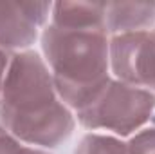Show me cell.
Masks as SVG:
<instances>
[{"label": "cell", "mask_w": 155, "mask_h": 154, "mask_svg": "<svg viewBox=\"0 0 155 154\" xmlns=\"http://www.w3.org/2000/svg\"><path fill=\"white\" fill-rule=\"evenodd\" d=\"M49 9V4H0V42L25 45Z\"/></svg>", "instance_id": "3957f363"}, {"label": "cell", "mask_w": 155, "mask_h": 154, "mask_svg": "<svg viewBox=\"0 0 155 154\" xmlns=\"http://www.w3.org/2000/svg\"><path fill=\"white\" fill-rule=\"evenodd\" d=\"M45 53L56 71L60 89L71 94L74 87L105 85L107 42L99 27L52 26L45 33Z\"/></svg>", "instance_id": "7a4b0ae2"}, {"label": "cell", "mask_w": 155, "mask_h": 154, "mask_svg": "<svg viewBox=\"0 0 155 154\" xmlns=\"http://www.w3.org/2000/svg\"><path fill=\"white\" fill-rule=\"evenodd\" d=\"M79 154H124V149L112 140L90 136L83 142V149Z\"/></svg>", "instance_id": "277c9868"}, {"label": "cell", "mask_w": 155, "mask_h": 154, "mask_svg": "<svg viewBox=\"0 0 155 154\" xmlns=\"http://www.w3.org/2000/svg\"><path fill=\"white\" fill-rule=\"evenodd\" d=\"M49 87V78L36 56H18L5 82L2 102V118L16 134L33 142L52 143L69 132L67 114L51 113L60 105L52 100Z\"/></svg>", "instance_id": "6da1fadb"}, {"label": "cell", "mask_w": 155, "mask_h": 154, "mask_svg": "<svg viewBox=\"0 0 155 154\" xmlns=\"http://www.w3.org/2000/svg\"><path fill=\"white\" fill-rule=\"evenodd\" d=\"M4 65H5V60H4V56L0 54V76H2V71H4Z\"/></svg>", "instance_id": "8992f818"}, {"label": "cell", "mask_w": 155, "mask_h": 154, "mask_svg": "<svg viewBox=\"0 0 155 154\" xmlns=\"http://www.w3.org/2000/svg\"><path fill=\"white\" fill-rule=\"evenodd\" d=\"M132 154H155V132L143 134L137 143L134 142Z\"/></svg>", "instance_id": "5b68a950"}]
</instances>
